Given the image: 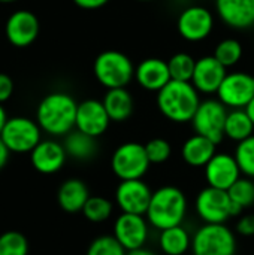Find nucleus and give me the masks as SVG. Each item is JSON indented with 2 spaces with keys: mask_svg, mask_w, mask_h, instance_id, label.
<instances>
[{
  "mask_svg": "<svg viewBox=\"0 0 254 255\" xmlns=\"http://www.w3.org/2000/svg\"><path fill=\"white\" fill-rule=\"evenodd\" d=\"M135 79L144 90L159 93L171 81L168 61L156 57L142 60L135 69Z\"/></svg>",
  "mask_w": 254,
  "mask_h": 255,
  "instance_id": "aec40b11",
  "label": "nucleus"
},
{
  "mask_svg": "<svg viewBox=\"0 0 254 255\" xmlns=\"http://www.w3.org/2000/svg\"><path fill=\"white\" fill-rule=\"evenodd\" d=\"M109 0H73V3L76 6H79L81 9L85 10H93V9H99L102 6H105Z\"/></svg>",
  "mask_w": 254,
  "mask_h": 255,
  "instance_id": "e433bc0d",
  "label": "nucleus"
},
{
  "mask_svg": "<svg viewBox=\"0 0 254 255\" xmlns=\"http://www.w3.org/2000/svg\"><path fill=\"white\" fill-rule=\"evenodd\" d=\"M135 66L132 60L115 49L99 54L93 64V72L100 85L108 90L126 88L135 78Z\"/></svg>",
  "mask_w": 254,
  "mask_h": 255,
  "instance_id": "20e7f679",
  "label": "nucleus"
},
{
  "mask_svg": "<svg viewBox=\"0 0 254 255\" xmlns=\"http://www.w3.org/2000/svg\"><path fill=\"white\" fill-rule=\"evenodd\" d=\"M254 124L246 109H231L225 124V137L240 143L253 136Z\"/></svg>",
  "mask_w": 254,
  "mask_h": 255,
  "instance_id": "a878e982",
  "label": "nucleus"
},
{
  "mask_svg": "<svg viewBox=\"0 0 254 255\" xmlns=\"http://www.w3.org/2000/svg\"><path fill=\"white\" fill-rule=\"evenodd\" d=\"M139 1H150V0H139Z\"/></svg>",
  "mask_w": 254,
  "mask_h": 255,
  "instance_id": "37998d69",
  "label": "nucleus"
},
{
  "mask_svg": "<svg viewBox=\"0 0 254 255\" xmlns=\"http://www.w3.org/2000/svg\"><path fill=\"white\" fill-rule=\"evenodd\" d=\"M145 152L151 164H163L171 158L172 146L163 137H154L145 143Z\"/></svg>",
  "mask_w": 254,
  "mask_h": 255,
  "instance_id": "72a5a7b5",
  "label": "nucleus"
},
{
  "mask_svg": "<svg viewBox=\"0 0 254 255\" xmlns=\"http://www.w3.org/2000/svg\"><path fill=\"white\" fill-rule=\"evenodd\" d=\"M253 255H254V254H253Z\"/></svg>",
  "mask_w": 254,
  "mask_h": 255,
  "instance_id": "c03bdc74",
  "label": "nucleus"
},
{
  "mask_svg": "<svg viewBox=\"0 0 254 255\" xmlns=\"http://www.w3.org/2000/svg\"><path fill=\"white\" fill-rule=\"evenodd\" d=\"M193 255H235L237 238L226 224H204L192 239Z\"/></svg>",
  "mask_w": 254,
  "mask_h": 255,
  "instance_id": "39448f33",
  "label": "nucleus"
},
{
  "mask_svg": "<svg viewBox=\"0 0 254 255\" xmlns=\"http://www.w3.org/2000/svg\"><path fill=\"white\" fill-rule=\"evenodd\" d=\"M216 143L201 134L190 136L181 148V155L186 164L192 167H205L210 160L217 154Z\"/></svg>",
  "mask_w": 254,
  "mask_h": 255,
  "instance_id": "4be33fe9",
  "label": "nucleus"
},
{
  "mask_svg": "<svg viewBox=\"0 0 254 255\" xmlns=\"http://www.w3.org/2000/svg\"><path fill=\"white\" fill-rule=\"evenodd\" d=\"M150 235V223L144 215L120 214L114 223V238L129 253L145 248Z\"/></svg>",
  "mask_w": 254,
  "mask_h": 255,
  "instance_id": "9b49d317",
  "label": "nucleus"
},
{
  "mask_svg": "<svg viewBox=\"0 0 254 255\" xmlns=\"http://www.w3.org/2000/svg\"><path fill=\"white\" fill-rule=\"evenodd\" d=\"M63 146L66 149L67 157H70L76 161H90L99 152L97 139L93 136H88L76 128L64 136Z\"/></svg>",
  "mask_w": 254,
  "mask_h": 255,
  "instance_id": "5701e85b",
  "label": "nucleus"
},
{
  "mask_svg": "<svg viewBox=\"0 0 254 255\" xmlns=\"http://www.w3.org/2000/svg\"><path fill=\"white\" fill-rule=\"evenodd\" d=\"M7 114H6V111H4V108H3V105L0 103V133H1V130H3V127H4V124L7 123Z\"/></svg>",
  "mask_w": 254,
  "mask_h": 255,
  "instance_id": "58836bf2",
  "label": "nucleus"
},
{
  "mask_svg": "<svg viewBox=\"0 0 254 255\" xmlns=\"http://www.w3.org/2000/svg\"><path fill=\"white\" fill-rule=\"evenodd\" d=\"M157 108L160 114L177 124L192 123L199 105V91L192 82L171 79L157 93Z\"/></svg>",
  "mask_w": 254,
  "mask_h": 255,
  "instance_id": "f03ea898",
  "label": "nucleus"
},
{
  "mask_svg": "<svg viewBox=\"0 0 254 255\" xmlns=\"http://www.w3.org/2000/svg\"><path fill=\"white\" fill-rule=\"evenodd\" d=\"M204 169L208 187L225 191H228L243 175L235 157L226 152H217Z\"/></svg>",
  "mask_w": 254,
  "mask_h": 255,
  "instance_id": "2eb2a0df",
  "label": "nucleus"
},
{
  "mask_svg": "<svg viewBox=\"0 0 254 255\" xmlns=\"http://www.w3.org/2000/svg\"><path fill=\"white\" fill-rule=\"evenodd\" d=\"M237 232L241 236H254V214L243 215L237 223Z\"/></svg>",
  "mask_w": 254,
  "mask_h": 255,
  "instance_id": "f704fd0d",
  "label": "nucleus"
},
{
  "mask_svg": "<svg viewBox=\"0 0 254 255\" xmlns=\"http://www.w3.org/2000/svg\"><path fill=\"white\" fill-rule=\"evenodd\" d=\"M0 255H28L27 238L15 230L0 235Z\"/></svg>",
  "mask_w": 254,
  "mask_h": 255,
  "instance_id": "7c9ffc66",
  "label": "nucleus"
},
{
  "mask_svg": "<svg viewBox=\"0 0 254 255\" xmlns=\"http://www.w3.org/2000/svg\"><path fill=\"white\" fill-rule=\"evenodd\" d=\"M78 103L63 91L46 94L36 109V123L51 136H66L75 130Z\"/></svg>",
  "mask_w": 254,
  "mask_h": 255,
  "instance_id": "f257e3e1",
  "label": "nucleus"
},
{
  "mask_svg": "<svg viewBox=\"0 0 254 255\" xmlns=\"http://www.w3.org/2000/svg\"><path fill=\"white\" fill-rule=\"evenodd\" d=\"M109 124H111V118L100 100L87 99L78 103L76 123H75L76 130L97 139L108 130Z\"/></svg>",
  "mask_w": 254,
  "mask_h": 255,
  "instance_id": "4468645a",
  "label": "nucleus"
},
{
  "mask_svg": "<svg viewBox=\"0 0 254 255\" xmlns=\"http://www.w3.org/2000/svg\"><path fill=\"white\" fill-rule=\"evenodd\" d=\"M153 191L142 179L120 181L115 190V203L123 214L144 215L148 211Z\"/></svg>",
  "mask_w": 254,
  "mask_h": 255,
  "instance_id": "f8f14e48",
  "label": "nucleus"
},
{
  "mask_svg": "<svg viewBox=\"0 0 254 255\" xmlns=\"http://www.w3.org/2000/svg\"><path fill=\"white\" fill-rule=\"evenodd\" d=\"M90 199L88 187L84 181L78 178L66 179L57 191V203L61 211L67 214H78L82 212L87 200Z\"/></svg>",
  "mask_w": 254,
  "mask_h": 255,
  "instance_id": "412c9836",
  "label": "nucleus"
},
{
  "mask_svg": "<svg viewBox=\"0 0 254 255\" xmlns=\"http://www.w3.org/2000/svg\"><path fill=\"white\" fill-rule=\"evenodd\" d=\"M220 19L238 30L254 25V0H216Z\"/></svg>",
  "mask_w": 254,
  "mask_h": 255,
  "instance_id": "6ab92c4d",
  "label": "nucleus"
},
{
  "mask_svg": "<svg viewBox=\"0 0 254 255\" xmlns=\"http://www.w3.org/2000/svg\"><path fill=\"white\" fill-rule=\"evenodd\" d=\"M13 93V82L6 73H0V103L3 105L10 99Z\"/></svg>",
  "mask_w": 254,
  "mask_h": 255,
  "instance_id": "c9c22d12",
  "label": "nucleus"
},
{
  "mask_svg": "<svg viewBox=\"0 0 254 255\" xmlns=\"http://www.w3.org/2000/svg\"><path fill=\"white\" fill-rule=\"evenodd\" d=\"M112 212H114V203L103 196H90V199L87 200L82 209V215L85 217V220L94 224L108 221Z\"/></svg>",
  "mask_w": 254,
  "mask_h": 255,
  "instance_id": "cd10ccee",
  "label": "nucleus"
},
{
  "mask_svg": "<svg viewBox=\"0 0 254 255\" xmlns=\"http://www.w3.org/2000/svg\"><path fill=\"white\" fill-rule=\"evenodd\" d=\"M178 33L189 42H201L207 39L214 28V16L204 6L186 7L177 21Z\"/></svg>",
  "mask_w": 254,
  "mask_h": 255,
  "instance_id": "ddd939ff",
  "label": "nucleus"
},
{
  "mask_svg": "<svg viewBox=\"0 0 254 255\" xmlns=\"http://www.w3.org/2000/svg\"><path fill=\"white\" fill-rule=\"evenodd\" d=\"M151 163L145 152V145L138 142H126L117 146L111 157V169L120 181L142 179Z\"/></svg>",
  "mask_w": 254,
  "mask_h": 255,
  "instance_id": "423d86ee",
  "label": "nucleus"
},
{
  "mask_svg": "<svg viewBox=\"0 0 254 255\" xmlns=\"http://www.w3.org/2000/svg\"><path fill=\"white\" fill-rule=\"evenodd\" d=\"M4 33L13 46L25 48L36 40L39 34V21L30 10H16L7 18Z\"/></svg>",
  "mask_w": 254,
  "mask_h": 255,
  "instance_id": "dca6fc26",
  "label": "nucleus"
},
{
  "mask_svg": "<svg viewBox=\"0 0 254 255\" xmlns=\"http://www.w3.org/2000/svg\"><path fill=\"white\" fill-rule=\"evenodd\" d=\"M187 206L189 203L184 191L174 185H165L153 191L145 218L151 227L162 232L183 226L187 215Z\"/></svg>",
  "mask_w": 254,
  "mask_h": 255,
  "instance_id": "7ed1b4c3",
  "label": "nucleus"
},
{
  "mask_svg": "<svg viewBox=\"0 0 254 255\" xmlns=\"http://www.w3.org/2000/svg\"><path fill=\"white\" fill-rule=\"evenodd\" d=\"M67 160L63 143L55 140H40L39 145L30 152V163L33 169L42 175H54L61 170Z\"/></svg>",
  "mask_w": 254,
  "mask_h": 255,
  "instance_id": "a211bd4d",
  "label": "nucleus"
},
{
  "mask_svg": "<svg viewBox=\"0 0 254 255\" xmlns=\"http://www.w3.org/2000/svg\"><path fill=\"white\" fill-rule=\"evenodd\" d=\"M240 170L244 176L254 178V134L249 139L240 142L237 145L235 154H234Z\"/></svg>",
  "mask_w": 254,
  "mask_h": 255,
  "instance_id": "2f4dec72",
  "label": "nucleus"
},
{
  "mask_svg": "<svg viewBox=\"0 0 254 255\" xmlns=\"http://www.w3.org/2000/svg\"><path fill=\"white\" fill-rule=\"evenodd\" d=\"M246 112L249 114V117H250V120L253 121L254 124V97L252 99V102L246 106Z\"/></svg>",
  "mask_w": 254,
  "mask_h": 255,
  "instance_id": "a19ab883",
  "label": "nucleus"
},
{
  "mask_svg": "<svg viewBox=\"0 0 254 255\" xmlns=\"http://www.w3.org/2000/svg\"><path fill=\"white\" fill-rule=\"evenodd\" d=\"M42 128L39 124L27 117L9 118L4 124L0 139L10 152L15 154H30L42 140Z\"/></svg>",
  "mask_w": 254,
  "mask_h": 255,
  "instance_id": "0eeeda50",
  "label": "nucleus"
},
{
  "mask_svg": "<svg viewBox=\"0 0 254 255\" xmlns=\"http://www.w3.org/2000/svg\"><path fill=\"white\" fill-rule=\"evenodd\" d=\"M195 208L204 224H226L234 217L232 200L225 190L205 187L196 196Z\"/></svg>",
  "mask_w": 254,
  "mask_h": 255,
  "instance_id": "1a4fd4ad",
  "label": "nucleus"
},
{
  "mask_svg": "<svg viewBox=\"0 0 254 255\" xmlns=\"http://www.w3.org/2000/svg\"><path fill=\"white\" fill-rule=\"evenodd\" d=\"M171 79L174 81H184L192 82L193 72L196 67V60L187 52H178L172 55L168 61Z\"/></svg>",
  "mask_w": 254,
  "mask_h": 255,
  "instance_id": "c85d7f7f",
  "label": "nucleus"
},
{
  "mask_svg": "<svg viewBox=\"0 0 254 255\" xmlns=\"http://www.w3.org/2000/svg\"><path fill=\"white\" fill-rule=\"evenodd\" d=\"M9 154H10V151L6 148V145H4L3 140L0 139V170L7 164V161H9Z\"/></svg>",
  "mask_w": 254,
  "mask_h": 255,
  "instance_id": "4c0bfd02",
  "label": "nucleus"
},
{
  "mask_svg": "<svg viewBox=\"0 0 254 255\" xmlns=\"http://www.w3.org/2000/svg\"><path fill=\"white\" fill-rule=\"evenodd\" d=\"M217 97L229 109H246L254 97V75L246 72L228 73Z\"/></svg>",
  "mask_w": 254,
  "mask_h": 255,
  "instance_id": "9d476101",
  "label": "nucleus"
},
{
  "mask_svg": "<svg viewBox=\"0 0 254 255\" xmlns=\"http://www.w3.org/2000/svg\"><path fill=\"white\" fill-rule=\"evenodd\" d=\"M226 75V67L214 55H205L196 60L192 84L202 94H214L219 91Z\"/></svg>",
  "mask_w": 254,
  "mask_h": 255,
  "instance_id": "f3484780",
  "label": "nucleus"
},
{
  "mask_svg": "<svg viewBox=\"0 0 254 255\" xmlns=\"http://www.w3.org/2000/svg\"><path fill=\"white\" fill-rule=\"evenodd\" d=\"M228 108L216 99H208L201 102L192 126L196 134H201L216 145L225 139V124L228 118Z\"/></svg>",
  "mask_w": 254,
  "mask_h": 255,
  "instance_id": "6e6552de",
  "label": "nucleus"
},
{
  "mask_svg": "<svg viewBox=\"0 0 254 255\" xmlns=\"http://www.w3.org/2000/svg\"><path fill=\"white\" fill-rule=\"evenodd\" d=\"M214 57L228 69L240 63L243 57V45L237 39H225L222 40L216 49H214Z\"/></svg>",
  "mask_w": 254,
  "mask_h": 255,
  "instance_id": "c756f323",
  "label": "nucleus"
},
{
  "mask_svg": "<svg viewBox=\"0 0 254 255\" xmlns=\"http://www.w3.org/2000/svg\"><path fill=\"white\" fill-rule=\"evenodd\" d=\"M228 194L232 200L234 217H240L244 209L254 205V181L252 178L241 176L228 190Z\"/></svg>",
  "mask_w": 254,
  "mask_h": 255,
  "instance_id": "bb28decb",
  "label": "nucleus"
},
{
  "mask_svg": "<svg viewBox=\"0 0 254 255\" xmlns=\"http://www.w3.org/2000/svg\"><path fill=\"white\" fill-rule=\"evenodd\" d=\"M111 121L123 123L129 120L135 109V102L132 94L126 88H114L108 90L102 100Z\"/></svg>",
  "mask_w": 254,
  "mask_h": 255,
  "instance_id": "b1692460",
  "label": "nucleus"
},
{
  "mask_svg": "<svg viewBox=\"0 0 254 255\" xmlns=\"http://www.w3.org/2000/svg\"><path fill=\"white\" fill-rule=\"evenodd\" d=\"M12 1H16V0H0V3H12Z\"/></svg>",
  "mask_w": 254,
  "mask_h": 255,
  "instance_id": "79ce46f5",
  "label": "nucleus"
},
{
  "mask_svg": "<svg viewBox=\"0 0 254 255\" xmlns=\"http://www.w3.org/2000/svg\"><path fill=\"white\" fill-rule=\"evenodd\" d=\"M127 255H157V254H154L153 251H150V250H147V248H141V250L129 251Z\"/></svg>",
  "mask_w": 254,
  "mask_h": 255,
  "instance_id": "ea45409f",
  "label": "nucleus"
},
{
  "mask_svg": "<svg viewBox=\"0 0 254 255\" xmlns=\"http://www.w3.org/2000/svg\"><path fill=\"white\" fill-rule=\"evenodd\" d=\"M85 255H127V251L114 236H99L87 248Z\"/></svg>",
  "mask_w": 254,
  "mask_h": 255,
  "instance_id": "473e14b6",
  "label": "nucleus"
},
{
  "mask_svg": "<svg viewBox=\"0 0 254 255\" xmlns=\"http://www.w3.org/2000/svg\"><path fill=\"white\" fill-rule=\"evenodd\" d=\"M192 239L184 226H177L160 232L159 247L165 255H184L192 250Z\"/></svg>",
  "mask_w": 254,
  "mask_h": 255,
  "instance_id": "393cba45",
  "label": "nucleus"
}]
</instances>
